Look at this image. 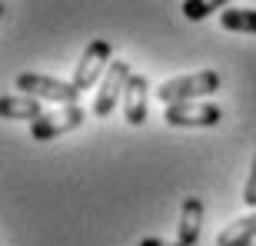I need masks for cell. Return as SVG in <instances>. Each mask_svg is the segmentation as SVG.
I'll list each match as a JSON object with an SVG mask.
<instances>
[{
    "mask_svg": "<svg viewBox=\"0 0 256 246\" xmlns=\"http://www.w3.org/2000/svg\"><path fill=\"white\" fill-rule=\"evenodd\" d=\"M226 10L230 4H223V0H186V4H183V17L186 20H206L210 14H213V10Z\"/></svg>",
    "mask_w": 256,
    "mask_h": 246,
    "instance_id": "12",
    "label": "cell"
},
{
    "mask_svg": "<svg viewBox=\"0 0 256 246\" xmlns=\"http://www.w3.org/2000/svg\"><path fill=\"white\" fill-rule=\"evenodd\" d=\"M200 230H203V200L200 196H186L183 206H180V233H176V243L196 246Z\"/></svg>",
    "mask_w": 256,
    "mask_h": 246,
    "instance_id": "8",
    "label": "cell"
},
{
    "mask_svg": "<svg viewBox=\"0 0 256 246\" xmlns=\"http://www.w3.org/2000/svg\"><path fill=\"white\" fill-rule=\"evenodd\" d=\"M0 116H4V120H30V123H37L40 116H44V106H40V100H34V96L10 94V96L0 100Z\"/></svg>",
    "mask_w": 256,
    "mask_h": 246,
    "instance_id": "9",
    "label": "cell"
},
{
    "mask_svg": "<svg viewBox=\"0 0 256 246\" xmlns=\"http://www.w3.org/2000/svg\"><path fill=\"white\" fill-rule=\"evenodd\" d=\"M110 64H114V47H110V40H104V37L90 40L86 50H84V57H80V64H76V70H74V86L84 94V90H90L94 84H104Z\"/></svg>",
    "mask_w": 256,
    "mask_h": 246,
    "instance_id": "3",
    "label": "cell"
},
{
    "mask_svg": "<svg viewBox=\"0 0 256 246\" xmlns=\"http://www.w3.org/2000/svg\"><path fill=\"white\" fill-rule=\"evenodd\" d=\"M163 120L170 123V126H216L223 120V110L216 104H173V106H163Z\"/></svg>",
    "mask_w": 256,
    "mask_h": 246,
    "instance_id": "6",
    "label": "cell"
},
{
    "mask_svg": "<svg viewBox=\"0 0 256 246\" xmlns=\"http://www.w3.org/2000/svg\"><path fill=\"white\" fill-rule=\"evenodd\" d=\"M150 84H146V76L143 74H133L130 84L124 90V116L130 126H143L146 123V104H150Z\"/></svg>",
    "mask_w": 256,
    "mask_h": 246,
    "instance_id": "7",
    "label": "cell"
},
{
    "mask_svg": "<svg viewBox=\"0 0 256 246\" xmlns=\"http://www.w3.org/2000/svg\"><path fill=\"white\" fill-rule=\"evenodd\" d=\"M130 76H133V70H130L126 60H114V64H110L104 84H100V90H96V96H94V116H110L114 114V106L124 100V90H126V84H130Z\"/></svg>",
    "mask_w": 256,
    "mask_h": 246,
    "instance_id": "5",
    "label": "cell"
},
{
    "mask_svg": "<svg viewBox=\"0 0 256 246\" xmlns=\"http://www.w3.org/2000/svg\"><path fill=\"white\" fill-rule=\"evenodd\" d=\"M17 90H24V96H34V100H50V104L60 106H74L80 90L74 86V80H57V76L47 74H17Z\"/></svg>",
    "mask_w": 256,
    "mask_h": 246,
    "instance_id": "2",
    "label": "cell"
},
{
    "mask_svg": "<svg viewBox=\"0 0 256 246\" xmlns=\"http://www.w3.org/2000/svg\"><path fill=\"white\" fill-rule=\"evenodd\" d=\"M216 246H256V210L233 220L226 230H220Z\"/></svg>",
    "mask_w": 256,
    "mask_h": 246,
    "instance_id": "10",
    "label": "cell"
},
{
    "mask_svg": "<svg viewBox=\"0 0 256 246\" xmlns=\"http://www.w3.org/2000/svg\"><path fill=\"white\" fill-rule=\"evenodd\" d=\"M136 246H183V243H170V240H160V236H143Z\"/></svg>",
    "mask_w": 256,
    "mask_h": 246,
    "instance_id": "14",
    "label": "cell"
},
{
    "mask_svg": "<svg viewBox=\"0 0 256 246\" xmlns=\"http://www.w3.org/2000/svg\"><path fill=\"white\" fill-rule=\"evenodd\" d=\"M243 203H246L250 210H256V153H253V163H250L246 186H243Z\"/></svg>",
    "mask_w": 256,
    "mask_h": 246,
    "instance_id": "13",
    "label": "cell"
},
{
    "mask_svg": "<svg viewBox=\"0 0 256 246\" xmlns=\"http://www.w3.org/2000/svg\"><path fill=\"white\" fill-rule=\"evenodd\" d=\"M220 27L233 34H253L256 37V10L250 7H226L220 14Z\"/></svg>",
    "mask_w": 256,
    "mask_h": 246,
    "instance_id": "11",
    "label": "cell"
},
{
    "mask_svg": "<svg viewBox=\"0 0 256 246\" xmlns=\"http://www.w3.org/2000/svg\"><path fill=\"white\" fill-rule=\"evenodd\" d=\"M84 120H86V110L80 104L60 106V110H54V114H44L37 123H30V136H34L37 143L57 140V136H64V133H74L76 126H84Z\"/></svg>",
    "mask_w": 256,
    "mask_h": 246,
    "instance_id": "4",
    "label": "cell"
},
{
    "mask_svg": "<svg viewBox=\"0 0 256 246\" xmlns=\"http://www.w3.org/2000/svg\"><path fill=\"white\" fill-rule=\"evenodd\" d=\"M220 74L216 70H196V74H186V76H173L166 84L156 86V100L163 106H173V104H200L203 96H213L220 90Z\"/></svg>",
    "mask_w": 256,
    "mask_h": 246,
    "instance_id": "1",
    "label": "cell"
}]
</instances>
